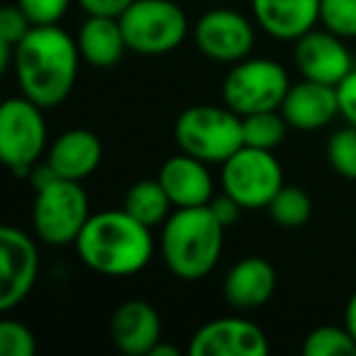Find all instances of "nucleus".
<instances>
[{"label": "nucleus", "instance_id": "nucleus-1", "mask_svg": "<svg viewBox=\"0 0 356 356\" xmlns=\"http://www.w3.org/2000/svg\"><path fill=\"white\" fill-rule=\"evenodd\" d=\"M79 42L59 25H35L15 47L17 86L25 98L51 110L71 95L81 64Z\"/></svg>", "mask_w": 356, "mask_h": 356}, {"label": "nucleus", "instance_id": "nucleus-2", "mask_svg": "<svg viewBox=\"0 0 356 356\" xmlns=\"http://www.w3.org/2000/svg\"><path fill=\"white\" fill-rule=\"evenodd\" d=\"M79 259L100 276H134L154 257L152 227L139 222L127 210L93 213L76 239Z\"/></svg>", "mask_w": 356, "mask_h": 356}, {"label": "nucleus", "instance_id": "nucleus-3", "mask_svg": "<svg viewBox=\"0 0 356 356\" xmlns=\"http://www.w3.org/2000/svg\"><path fill=\"white\" fill-rule=\"evenodd\" d=\"M225 229L210 205L176 208L159 234V252L166 268L181 281L205 278L222 257Z\"/></svg>", "mask_w": 356, "mask_h": 356}, {"label": "nucleus", "instance_id": "nucleus-4", "mask_svg": "<svg viewBox=\"0 0 356 356\" xmlns=\"http://www.w3.org/2000/svg\"><path fill=\"white\" fill-rule=\"evenodd\" d=\"M173 137L181 152L205 163H225L244 147L242 118L227 105H193L176 118Z\"/></svg>", "mask_w": 356, "mask_h": 356}, {"label": "nucleus", "instance_id": "nucleus-5", "mask_svg": "<svg viewBox=\"0 0 356 356\" xmlns=\"http://www.w3.org/2000/svg\"><path fill=\"white\" fill-rule=\"evenodd\" d=\"M291 79L283 64L266 56H247L232 64L222 81V103L229 110L247 118L254 113L281 110Z\"/></svg>", "mask_w": 356, "mask_h": 356}, {"label": "nucleus", "instance_id": "nucleus-6", "mask_svg": "<svg viewBox=\"0 0 356 356\" xmlns=\"http://www.w3.org/2000/svg\"><path fill=\"white\" fill-rule=\"evenodd\" d=\"M127 49L161 56L178 49L188 37V17L176 0H134L120 15Z\"/></svg>", "mask_w": 356, "mask_h": 356}, {"label": "nucleus", "instance_id": "nucleus-7", "mask_svg": "<svg viewBox=\"0 0 356 356\" xmlns=\"http://www.w3.org/2000/svg\"><path fill=\"white\" fill-rule=\"evenodd\" d=\"M88 193L81 181L56 178L54 184L35 191L32 205V229L42 244L49 247H69L76 244L81 229L90 218Z\"/></svg>", "mask_w": 356, "mask_h": 356}, {"label": "nucleus", "instance_id": "nucleus-8", "mask_svg": "<svg viewBox=\"0 0 356 356\" xmlns=\"http://www.w3.org/2000/svg\"><path fill=\"white\" fill-rule=\"evenodd\" d=\"M44 108L25 95L8 98L0 108V156L15 176H27L30 168L49 149Z\"/></svg>", "mask_w": 356, "mask_h": 356}, {"label": "nucleus", "instance_id": "nucleus-9", "mask_svg": "<svg viewBox=\"0 0 356 356\" xmlns=\"http://www.w3.org/2000/svg\"><path fill=\"white\" fill-rule=\"evenodd\" d=\"M220 166H222L220 171L222 191L232 195L244 210L268 208L278 191L286 186L281 163H278L276 154L268 149L244 144Z\"/></svg>", "mask_w": 356, "mask_h": 356}, {"label": "nucleus", "instance_id": "nucleus-10", "mask_svg": "<svg viewBox=\"0 0 356 356\" xmlns=\"http://www.w3.org/2000/svg\"><path fill=\"white\" fill-rule=\"evenodd\" d=\"M40 273V249L35 237L17 227L0 229V310L10 312L32 293Z\"/></svg>", "mask_w": 356, "mask_h": 356}, {"label": "nucleus", "instance_id": "nucleus-11", "mask_svg": "<svg viewBox=\"0 0 356 356\" xmlns=\"http://www.w3.org/2000/svg\"><path fill=\"white\" fill-rule=\"evenodd\" d=\"M254 42L252 20L229 8H213L195 22V47L218 64H237L252 56Z\"/></svg>", "mask_w": 356, "mask_h": 356}, {"label": "nucleus", "instance_id": "nucleus-12", "mask_svg": "<svg viewBox=\"0 0 356 356\" xmlns=\"http://www.w3.org/2000/svg\"><path fill=\"white\" fill-rule=\"evenodd\" d=\"M268 349V337L259 325L242 317H220L198 327L186 351L191 356H266Z\"/></svg>", "mask_w": 356, "mask_h": 356}, {"label": "nucleus", "instance_id": "nucleus-13", "mask_svg": "<svg viewBox=\"0 0 356 356\" xmlns=\"http://www.w3.org/2000/svg\"><path fill=\"white\" fill-rule=\"evenodd\" d=\"M293 61L302 79L317 81V83L339 86L354 69V56H351L346 40L337 37L330 30H310L300 40L293 42Z\"/></svg>", "mask_w": 356, "mask_h": 356}, {"label": "nucleus", "instance_id": "nucleus-14", "mask_svg": "<svg viewBox=\"0 0 356 356\" xmlns=\"http://www.w3.org/2000/svg\"><path fill=\"white\" fill-rule=\"evenodd\" d=\"M210 163L181 152L168 156L159 168V181L171 198L173 208H200L215 198V181Z\"/></svg>", "mask_w": 356, "mask_h": 356}, {"label": "nucleus", "instance_id": "nucleus-15", "mask_svg": "<svg viewBox=\"0 0 356 356\" xmlns=\"http://www.w3.org/2000/svg\"><path fill=\"white\" fill-rule=\"evenodd\" d=\"M110 337L127 356H149L161 341V317L152 302L142 298L124 300L110 317Z\"/></svg>", "mask_w": 356, "mask_h": 356}, {"label": "nucleus", "instance_id": "nucleus-16", "mask_svg": "<svg viewBox=\"0 0 356 356\" xmlns=\"http://www.w3.org/2000/svg\"><path fill=\"white\" fill-rule=\"evenodd\" d=\"M281 113L286 122L300 132H315V129L327 127L339 115L337 88L310 79L291 83L286 100L281 105Z\"/></svg>", "mask_w": 356, "mask_h": 356}, {"label": "nucleus", "instance_id": "nucleus-17", "mask_svg": "<svg viewBox=\"0 0 356 356\" xmlns=\"http://www.w3.org/2000/svg\"><path fill=\"white\" fill-rule=\"evenodd\" d=\"M254 22L278 42H296L320 22V0H252Z\"/></svg>", "mask_w": 356, "mask_h": 356}, {"label": "nucleus", "instance_id": "nucleus-18", "mask_svg": "<svg viewBox=\"0 0 356 356\" xmlns=\"http://www.w3.org/2000/svg\"><path fill=\"white\" fill-rule=\"evenodd\" d=\"M276 291V268L264 257H244L227 271L222 283L225 300L237 310L266 305Z\"/></svg>", "mask_w": 356, "mask_h": 356}, {"label": "nucleus", "instance_id": "nucleus-19", "mask_svg": "<svg viewBox=\"0 0 356 356\" xmlns=\"http://www.w3.org/2000/svg\"><path fill=\"white\" fill-rule=\"evenodd\" d=\"M47 161L54 166L59 178L83 181L103 161V142L95 132L83 127L66 129L47 149Z\"/></svg>", "mask_w": 356, "mask_h": 356}, {"label": "nucleus", "instance_id": "nucleus-20", "mask_svg": "<svg viewBox=\"0 0 356 356\" xmlns=\"http://www.w3.org/2000/svg\"><path fill=\"white\" fill-rule=\"evenodd\" d=\"M79 51L86 64L95 69H113L124 56L127 42L120 25V17L110 15H88L79 30Z\"/></svg>", "mask_w": 356, "mask_h": 356}, {"label": "nucleus", "instance_id": "nucleus-21", "mask_svg": "<svg viewBox=\"0 0 356 356\" xmlns=\"http://www.w3.org/2000/svg\"><path fill=\"white\" fill-rule=\"evenodd\" d=\"M124 210L154 229L161 227L176 208L159 178H142L134 186H129L127 195H124Z\"/></svg>", "mask_w": 356, "mask_h": 356}, {"label": "nucleus", "instance_id": "nucleus-22", "mask_svg": "<svg viewBox=\"0 0 356 356\" xmlns=\"http://www.w3.org/2000/svg\"><path fill=\"white\" fill-rule=\"evenodd\" d=\"M291 124L286 122L281 110H266V113H254L242 118L244 129V144L257 149H268L276 152L283 144Z\"/></svg>", "mask_w": 356, "mask_h": 356}, {"label": "nucleus", "instance_id": "nucleus-23", "mask_svg": "<svg viewBox=\"0 0 356 356\" xmlns=\"http://www.w3.org/2000/svg\"><path fill=\"white\" fill-rule=\"evenodd\" d=\"M266 210L278 227L298 229L310 220L312 200H310V195L302 188H298V186H283Z\"/></svg>", "mask_w": 356, "mask_h": 356}, {"label": "nucleus", "instance_id": "nucleus-24", "mask_svg": "<svg viewBox=\"0 0 356 356\" xmlns=\"http://www.w3.org/2000/svg\"><path fill=\"white\" fill-rule=\"evenodd\" d=\"M305 356H356V339L344 325H322L302 339Z\"/></svg>", "mask_w": 356, "mask_h": 356}, {"label": "nucleus", "instance_id": "nucleus-25", "mask_svg": "<svg viewBox=\"0 0 356 356\" xmlns=\"http://www.w3.org/2000/svg\"><path fill=\"white\" fill-rule=\"evenodd\" d=\"M327 161L346 181H356V127H346L332 132L327 139Z\"/></svg>", "mask_w": 356, "mask_h": 356}, {"label": "nucleus", "instance_id": "nucleus-26", "mask_svg": "<svg viewBox=\"0 0 356 356\" xmlns=\"http://www.w3.org/2000/svg\"><path fill=\"white\" fill-rule=\"evenodd\" d=\"M320 25L341 40H356V0H320Z\"/></svg>", "mask_w": 356, "mask_h": 356}, {"label": "nucleus", "instance_id": "nucleus-27", "mask_svg": "<svg viewBox=\"0 0 356 356\" xmlns=\"http://www.w3.org/2000/svg\"><path fill=\"white\" fill-rule=\"evenodd\" d=\"M37 339L27 325L17 320L0 322V354L3 356H35Z\"/></svg>", "mask_w": 356, "mask_h": 356}, {"label": "nucleus", "instance_id": "nucleus-28", "mask_svg": "<svg viewBox=\"0 0 356 356\" xmlns=\"http://www.w3.org/2000/svg\"><path fill=\"white\" fill-rule=\"evenodd\" d=\"M32 25H59L74 0H15Z\"/></svg>", "mask_w": 356, "mask_h": 356}, {"label": "nucleus", "instance_id": "nucleus-29", "mask_svg": "<svg viewBox=\"0 0 356 356\" xmlns=\"http://www.w3.org/2000/svg\"><path fill=\"white\" fill-rule=\"evenodd\" d=\"M32 22L25 13L20 10L17 3H10L0 10V42H8V44L17 47L22 42V37L32 30Z\"/></svg>", "mask_w": 356, "mask_h": 356}, {"label": "nucleus", "instance_id": "nucleus-30", "mask_svg": "<svg viewBox=\"0 0 356 356\" xmlns=\"http://www.w3.org/2000/svg\"><path fill=\"white\" fill-rule=\"evenodd\" d=\"M337 98H339V115L346 120V124L356 127V66L337 86Z\"/></svg>", "mask_w": 356, "mask_h": 356}, {"label": "nucleus", "instance_id": "nucleus-31", "mask_svg": "<svg viewBox=\"0 0 356 356\" xmlns=\"http://www.w3.org/2000/svg\"><path fill=\"white\" fill-rule=\"evenodd\" d=\"M210 210H213L215 218H218L220 222L225 225V227H232V225H237L239 222V215L244 213L242 205H239L237 200L232 198V195L225 193V191L210 200Z\"/></svg>", "mask_w": 356, "mask_h": 356}, {"label": "nucleus", "instance_id": "nucleus-32", "mask_svg": "<svg viewBox=\"0 0 356 356\" xmlns=\"http://www.w3.org/2000/svg\"><path fill=\"white\" fill-rule=\"evenodd\" d=\"M88 15H110L120 17L134 0H76Z\"/></svg>", "mask_w": 356, "mask_h": 356}, {"label": "nucleus", "instance_id": "nucleus-33", "mask_svg": "<svg viewBox=\"0 0 356 356\" xmlns=\"http://www.w3.org/2000/svg\"><path fill=\"white\" fill-rule=\"evenodd\" d=\"M27 176H30V184H32V188L35 191H42V188H47V186H51L56 181V178H59V173L54 171V166H51L49 161H37L35 166L30 168V173H27Z\"/></svg>", "mask_w": 356, "mask_h": 356}, {"label": "nucleus", "instance_id": "nucleus-34", "mask_svg": "<svg viewBox=\"0 0 356 356\" xmlns=\"http://www.w3.org/2000/svg\"><path fill=\"white\" fill-rule=\"evenodd\" d=\"M344 327L351 332V337L356 339V291L349 296L346 300V307H344Z\"/></svg>", "mask_w": 356, "mask_h": 356}, {"label": "nucleus", "instance_id": "nucleus-35", "mask_svg": "<svg viewBox=\"0 0 356 356\" xmlns=\"http://www.w3.org/2000/svg\"><path fill=\"white\" fill-rule=\"evenodd\" d=\"M149 356H181V349H178V346H173V344H166V341L161 339L156 346H154Z\"/></svg>", "mask_w": 356, "mask_h": 356}]
</instances>
